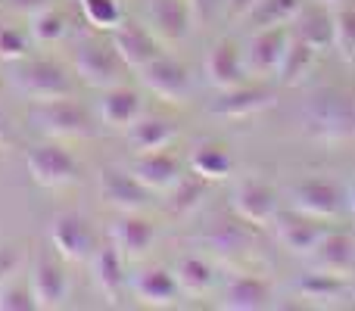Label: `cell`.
<instances>
[{"instance_id":"1","label":"cell","mask_w":355,"mask_h":311,"mask_svg":"<svg viewBox=\"0 0 355 311\" xmlns=\"http://www.w3.org/2000/svg\"><path fill=\"white\" fill-rule=\"evenodd\" d=\"M302 131L321 143L355 141V97L337 87H321L302 106Z\"/></svg>"},{"instance_id":"2","label":"cell","mask_w":355,"mask_h":311,"mask_svg":"<svg viewBox=\"0 0 355 311\" xmlns=\"http://www.w3.org/2000/svg\"><path fill=\"white\" fill-rule=\"evenodd\" d=\"M28 118L41 134L53 137V141H78V137H91L94 125L87 109L72 97L47 100V103H31Z\"/></svg>"},{"instance_id":"3","label":"cell","mask_w":355,"mask_h":311,"mask_svg":"<svg viewBox=\"0 0 355 311\" xmlns=\"http://www.w3.org/2000/svg\"><path fill=\"white\" fill-rule=\"evenodd\" d=\"M12 85L28 103H47V100L72 97V81L66 69L53 60H22L12 62Z\"/></svg>"},{"instance_id":"4","label":"cell","mask_w":355,"mask_h":311,"mask_svg":"<svg viewBox=\"0 0 355 311\" xmlns=\"http://www.w3.org/2000/svg\"><path fill=\"white\" fill-rule=\"evenodd\" d=\"M47 237L53 252L60 258H66V262H91V256L97 252V240H94L91 224L75 208H62V212H56L50 218Z\"/></svg>"},{"instance_id":"5","label":"cell","mask_w":355,"mask_h":311,"mask_svg":"<svg viewBox=\"0 0 355 311\" xmlns=\"http://www.w3.org/2000/svg\"><path fill=\"white\" fill-rule=\"evenodd\" d=\"M25 168H28L31 181L37 187L47 190H66L69 184L78 181V159L69 153L60 143H41V147H31L25 156Z\"/></svg>"},{"instance_id":"6","label":"cell","mask_w":355,"mask_h":311,"mask_svg":"<svg viewBox=\"0 0 355 311\" xmlns=\"http://www.w3.org/2000/svg\"><path fill=\"white\" fill-rule=\"evenodd\" d=\"M28 290L41 311H56L69 302V274L60 258L53 256V246L35 256L28 271Z\"/></svg>"},{"instance_id":"7","label":"cell","mask_w":355,"mask_h":311,"mask_svg":"<svg viewBox=\"0 0 355 311\" xmlns=\"http://www.w3.org/2000/svg\"><path fill=\"white\" fill-rule=\"evenodd\" d=\"M290 202L300 215H309L315 221H331L343 212L346 193L331 177H302L290 187Z\"/></svg>"},{"instance_id":"8","label":"cell","mask_w":355,"mask_h":311,"mask_svg":"<svg viewBox=\"0 0 355 311\" xmlns=\"http://www.w3.org/2000/svg\"><path fill=\"white\" fill-rule=\"evenodd\" d=\"M125 69L128 66L122 62V56L116 53L112 44L85 41L78 50H75V72H78V78L85 81V85L97 87V91L122 85Z\"/></svg>"},{"instance_id":"9","label":"cell","mask_w":355,"mask_h":311,"mask_svg":"<svg viewBox=\"0 0 355 311\" xmlns=\"http://www.w3.org/2000/svg\"><path fill=\"white\" fill-rule=\"evenodd\" d=\"M231 208L252 227H268L277 218V193L259 177H243L231 190Z\"/></svg>"},{"instance_id":"10","label":"cell","mask_w":355,"mask_h":311,"mask_svg":"<svg viewBox=\"0 0 355 311\" xmlns=\"http://www.w3.org/2000/svg\"><path fill=\"white\" fill-rule=\"evenodd\" d=\"M97 193L103 206L116 208V212H141L150 202V190L137 181L131 171L125 168H103L97 177Z\"/></svg>"},{"instance_id":"11","label":"cell","mask_w":355,"mask_h":311,"mask_svg":"<svg viewBox=\"0 0 355 311\" xmlns=\"http://www.w3.org/2000/svg\"><path fill=\"white\" fill-rule=\"evenodd\" d=\"M110 44L116 47V53L122 56V62L135 72H141L147 62H153L159 56V41L156 35L141 22H131V19H122L116 28L110 31Z\"/></svg>"},{"instance_id":"12","label":"cell","mask_w":355,"mask_h":311,"mask_svg":"<svg viewBox=\"0 0 355 311\" xmlns=\"http://www.w3.org/2000/svg\"><path fill=\"white\" fill-rule=\"evenodd\" d=\"M141 81L150 94H156V97L166 100V103L178 106L190 97V75L172 56L159 53L153 62H147V66L141 69Z\"/></svg>"},{"instance_id":"13","label":"cell","mask_w":355,"mask_h":311,"mask_svg":"<svg viewBox=\"0 0 355 311\" xmlns=\"http://www.w3.org/2000/svg\"><path fill=\"white\" fill-rule=\"evenodd\" d=\"M287 41H290V28H259L243 50L246 75H256V78L277 75V66H281V60H284Z\"/></svg>"},{"instance_id":"14","label":"cell","mask_w":355,"mask_h":311,"mask_svg":"<svg viewBox=\"0 0 355 311\" xmlns=\"http://www.w3.org/2000/svg\"><path fill=\"white\" fill-rule=\"evenodd\" d=\"M112 246L125 262H141L156 246V224L137 212H122V218L112 224Z\"/></svg>"},{"instance_id":"15","label":"cell","mask_w":355,"mask_h":311,"mask_svg":"<svg viewBox=\"0 0 355 311\" xmlns=\"http://www.w3.org/2000/svg\"><path fill=\"white\" fill-rule=\"evenodd\" d=\"M147 19V28L162 44H181L190 35V25H193V12H190L187 0H150Z\"/></svg>"},{"instance_id":"16","label":"cell","mask_w":355,"mask_h":311,"mask_svg":"<svg viewBox=\"0 0 355 311\" xmlns=\"http://www.w3.org/2000/svg\"><path fill=\"white\" fill-rule=\"evenodd\" d=\"M206 81L215 91H234V87L243 85L246 78V66H243V53L237 50L234 41H215L212 50L206 53Z\"/></svg>"},{"instance_id":"17","label":"cell","mask_w":355,"mask_h":311,"mask_svg":"<svg viewBox=\"0 0 355 311\" xmlns=\"http://www.w3.org/2000/svg\"><path fill=\"white\" fill-rule=\"evenodd\" d=\"M131 175L150 190V193H168L178 181H181V162L166 153V150H156V153H137V159L131 162Z\"/></svg>"},{"instance_id":"18","label":"cell","mask_w":355,"mask_h":311,"mask_svg":"<svg viewBox=\"0 0 355 311\" xmlns=\"http://www.w3.org/2000/svg\"><path fill=\"white\" fill-rule=\"evenodd\" d=\"M271 103H275V94H271L268 87L240 85V87H234V91H221L209 112L218 118H227V122H240V118H250V116H256V112L268 109Z\"/></svg>"},{"instance_id":"19","label":"cell","mask_w":355,"mask_h":311,"mask_svg":"<svg viewBox=\"0 0 355 311\" xmlns=\"http://www.w3.org/2000/svg\"><path fill=\"white\" fill-rule=\"evenodd\" d=\"M131 290L135 296L150 308H172L178 305L181 287L175 281V271L168 268H144L131 277Z\"/></svg>"},{"instance_id":"20","label":"cell","mask_w":355,"mask_h":311,"mask_svg":"<svg viewBox=\"0 0 355 311\" xmlns=\"http://www.w3.org/2000/svg\"><path fill=\"white\" fill-rule=\"evenodd\" d=\"M275 221H277V243H281L290 256H300V258L312 256L327 233L324 227L315 218H309V215H293V218H275Z\"/></svg>"},{"instance_id":"21","label":"cell","mask_w":355,"mask_h":311,"mask_svg":"<svg viewBox=\"0 0 355 311\" xmlns=\"http://www.w3.org/2000/svg\"><path fill=\"white\" fill-rule=\"evenodd\" d=\"M290 35L296 41L309 44L315 53H324L334 47V12L327 6H302L300 16L290 25Z\"/></svg>"},{"instance_id":"22","label":"cell","mask_w":355,"mask_h":311,"mask_svg":"<svg viewBox=\"0 0 355 311\" xmlns=\"http://www.w3.org/2000/svg\"><path fill=\"white\" fill-rule=\"evenodd\" d=\"M144 116V103L141 94L131 91V87H106L103 100H100V118H103L106 128L112 131H128L137 118Z\"/></svg>"},{"instance_id":"23","label":"cell","mask_w":355,"mask_h":311,"mask_svg":"<svg viewBox=\"0 0 355 311\" xmlns=\"http://www.w3.org/2000/svg\"><path fill=\"white\" fill-rule=\"evenodd\" d=\"M91 271H94V283H97V290L106 296V299L110 302L122 299L128 277H125V258L116 246H103V249L94 252Z\"/></svg>"},{"instance_id":"24","label":"cell","mask_w":355,"mask_h":311,"mask_svg":"<svg viewBox=\"0 0 355 311\" xmlns=\"http://www.w3.org/2000/svg\"><path fill=\"white\" fill-rule=\"evenodd\" d=\"M178 137V125L159 116H141L128 131H125V141L135 153H156V150H168Z\"/></svg>"},{"instance_id":"25","label":"cell","mask_w":355,"mask_h":311,"mask_svg":"<svg viewBox=\"0 0 355 311\" xmlns=\"http://www.w3.org/2000/svg\"><path fill=\"white\" fill-rule=\"evenodd\" d=\"M271 287L262 281V277H234L231 283L225 287V299L221 305L231 311H259L271 305Z\"/></svg>"},{"instance_id":"26","label":"cell","mask_w":355,"mask_h":311,"mask_svg":"<svg viewBox=\"0 0 355 311\" xmlns=\"http://www.w3.org/2000/svg\"><path fill=\"white\" fill-rule=\"evenodd\" d=\"M309 258H315V268L318 271H327V274H337V277H346L355 262V246L346 233H324V240L318 243V249L312 252Z\"/></svg>"},{"instance_id":"27","label":"cell","mask_w":355,"mask_h":311,"mask_svg":"<svg viewBox=\"0 0 355 311\" xmlns=\"http://www.w3.org/2000/svg\"><path fill=\"white\" fill-rule=\"evenodd\" d=\"M296 296L312 302V305H337L346 296V287H343V277L315 268L296 281Z\"/></svg>"},{"instance_id":"28","label":"cell","mask_w":355,"mask_h":311,"mask_svg":"<svg viewBox=\"0 0 355 311\" xmlns=\"http://www.w3.org/2000/svg\"><path fill=\"white\" fill-rule=\"evenodd\" d=\"M315 62H318V53H315L309 44L296 41V37L290 35L287 50H284V60H281V66H277L275 78L281 81L284 87H296V85H302V81L312 75Z\"/></svg>"},{"instance_id":"29","label":"cell","mask_w":355,"mask_h":311,"mask_svg":"<svg viewBox=\"0 0 355 311\" xmlns=\"http://www.w3.org/2000/svg\"><path fill=\"white\" fill-rule=\"evenodd\" d=\"M175 281H178V287H181L184 296L200 299V296L212 293L215 268L200 256H184V258H178V265H175Z\"/></svg>"},{"instance_id":"30","label":"cell","mask_w":355,"mask_h":311,"mask_svg":"<svg viewBox=\"0 0 355 311\" xmlns=\"http://www.w3.org/2000/svg\"><path fill=\"white\" fill-rule=\"evenodd\" d=\"M302 6H306L302 0H259L250 10L246 22L256 31L259 28H290Z\"/></svg>"},{"instance_id":"31","label":"cell","mask_w":355,"mask_h":311,"mask_svg":"<svg viewBox=\"0 0 355 311\" xmlns=\"http://www.w3.org/2000/svg\"><path fill=\"white\" fill-rule=\"evenodd\" d=\"M190 171L196 177H202L206 184H215V181H225L231 177L234 171V159L225 147H215V143H206V147L193 150L190 156Z\"/></svg>"},{"instance_id":"32","label":"cell","mask_w":355,"mask_h":311,"mask_svg":"<svg viewBox=\"0 0 355 311\" xmlns=\"http://www.w3.org/2000/svg\"><path fill=\"white\" fill-rule=\"evenodd\" d=\"M202 196H206V181L190 171V175H181V181L168 190V208H172V215H178V218H187L202 202Z\"/></svg>"},{"instance_id":"33","label":"cell","mask_w":355,"mask_h":311,"mask_svg":"<svg viewBox=\"0 0 355 311\" xmlns=\"http://www.w3.org/2000/svg\"><path fill=\"white\" fill-rule=\"evenodd\" d=\"M28 19H31V41H37V44H56L69 31L66 12L56 10V6H44V10H37Z\"/></svg>"},{"instance_id":"34","label":"cell","mask_w":355,"mask_h":311,"mask_svg":"<svg viewBox=\"0 0 355 311\" xmlns=\"http://www.w3.org/2000/svg\"><path fill=\"white\" fill-rule=\"evenodd\" d=\"M81 16L91 25L94 31H112L119 22H122V6L119 0H78Z\"/></svg>"},{"instance_id":"35","label":"cell","mask_w":355,"mask_h":311,"mask_svg":"<svg viewBox=\"0 0 355 311\" xmlns=\"http://www.w3.org/2000/svg\"><path fill=\"white\" fill-rule=\"evenodd\" d=\"M331 12H334V50L349 62L355 60V6L346 3Z\"/></svg>"},{"instance_id":"36","label":"cell","mask_w":355,"mask_h":311,"mask_svg":"<svg viewBox=\"0 0 355 311\" xmlns=\"http://www.w3.org/2000/svg\"><path fill=\"white\" fill-rule=\"evenodd\" d=\"M31 53V37L12 25H0V62H22Z\"/></svg>"},{"instance_id":"37","label":"cell","mask_w":355,"mask_h":311,"mask_svg":"<svg viewBox=\"0 0 355 311\" xmlns=\"http://www.w3.org/2000/svg\"><path fill=\"white\" fill-rule=\"evenodd\" d=\"M25 265V249L19 243H0V287L16 281V274Z\"/></svg>"},{"instance_id":"38","label":"cell","mask_w":355,"mask_h":311,"mask_svg":"<svg viewBox=\"0 0 355 311\" xmlns=\"http://www.w3.org/2000/svg\"><path fill=\"white\" fill-rule=\"evenodd\" d=\"M35 296L28 287H6L0 293V311H35Z\"/></svg>"},{"instance_id":"39","label":"cell","mask_w":355,"mask_h":311,"mask_svg":"<svg viewBox=\"0 0 355 311\" xmlns=\"http://www.w3.org/2000/svg\"><path fill=\"white\" fill-rule=\"evenodd\" d=\"M6 3H10L16 12H25V16H35L37 10H44V6H53V0H6Z\"/></svg>"},{"instance_id":"40","label":"cell","mask_w":355,"mask_h":311,"mask_svg":"<svg viewBox=\"0 0 355 311\" xmlns=\"http://www.w3.org/2000/svg\"><path fill=\"white\" fill-rule=\"evenodd\" d=\"M256 3H259V0H225L227 16H231V19H246Z\"/></svg>"},{"instance_id":"41","label":"cell","mask_w":355,"mask_h":311,"mask_svg":"<svg viewBox=\"0 0 355 311\" xmlns=\"http://www.w3.org/2000/svg\"><path fill=\"white\" fill-rule=\"evenodd\" d=\"M10 137H12V131H10V118H6L3 106H0V147H3V143H10Z\"/></svg>"},{"instance_id":"42","label":"cell","mask_w":355,"mask_h":311,"mask_svg":"<svg viewBox=\"0 0 355 311\" xmlns=\"http://www.w3.org/2000/svg\"><path fill=\"white\" fill-rule=\"evenodd\" d=\"M346 206H349V212H352V218H355V177H352L349 190H346Z\"/></svg>"},{"instance_id":"43","label":"cell","mask_w":355,"mask_h":311,"mask_svg":"<svg viewBox=\"0 0 355 311\" xmlns=\"http://www.w3.org/2000/svg\"><path fill=\"white\" fill-rule=\"evenodd\" d=\"M315 3L327 6V10H340V6H346V3H349V0H315Z\"/></svg>"}]
</instances>
